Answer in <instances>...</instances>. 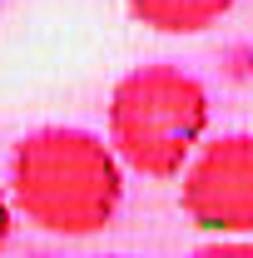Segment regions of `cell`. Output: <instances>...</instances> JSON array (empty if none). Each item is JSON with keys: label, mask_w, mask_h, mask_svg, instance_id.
Instances as JSON below:
<instances>
[{"label": "cell", "mask_w": 253, "mask_h": 258, "mask_svg": "<svg viewBox=\"0 0 253 258\" xmlns=\"http://www.w3.org/2000/svg\"><path fill=\"white\" fill-rule=\"evenodd\" d=\"M10 189L25 224L55 238L104 233L124 199V164L90 129H35L10 154Z\"/></svg>", "instance_id": "obj_1"}, {"label": "cell", "mask_w": 253, "mask_h": 258, "mask_svg": "<svg viewBox=\"0 0 253 258\" xmlns=\"http://www.w3.org/2000/svg\"><path fill=\"white\" fill-rule=\"evenodd\" d=\"M209 129V90L179 64H139L109 95V149L144 179H179Z\"/></svg>", "instance_id": "obj_2"}, {"label": "cell", "mask_w": 253, "mask_h": 258, "mask_svg": "<svg viewBox=\"0 0 253 258\" xmlns=\"http://www.w3.org/2000/svg\"><path fill=\"white\" fill-rule=\"evenodd\" d=\"M179 209L194 228L248 238L253 233V134H219L184 164Z\"/></svg>", "instance_id": "obj_3"}, {"label": "cell", "mask_w": 253, "mask_h": 258, "mask_svg": "<svg viewBox=\"0 0 253 258\" xmlns=\"http://www.w3.org/2000/svg\"><path fill=\"white\" fill-rule=\"evenodd\" d=\"M124 5L139 25L159 35H199L233 10V0H124Z\"/></svg>", "instance_id": "obj_4"}, {"label": "cell", "mask_w": 253, "mask_h": 258, "mask_svg": "<svg viewBox=\"0 0 253 258\" xmlns=\"http://www.w3.org/2000/svg\"><path fill=\"white\" fill-rule=\"evenodd\" d=\"M189 258H253V243H248V238H219V243L194 248Z\"/></svg>", "instance_id": "obj_5"}, {"label": "cell", "mask_w": 253, "mask_h": 258, "mask_svg": "<svg viewBox=\"0 0 253 258\" xmlns=\"http://www.w3.org/2000/svg\"><path fill=\"white\" fill-rule=\"evenodd\" d=\"M10 243V204H5V184H0V253Z\"/></svg>", "instance_id": "obj_6"}]
</instances>
